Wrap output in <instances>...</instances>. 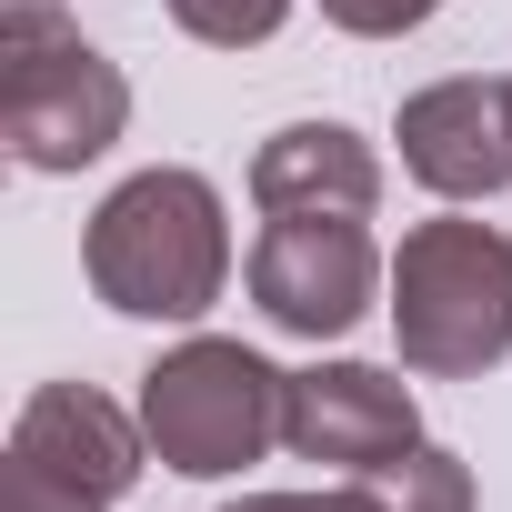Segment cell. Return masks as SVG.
Here are the masks:
<instances>
[{"mask_svg":"<svg viewBox=\"0 0 512 512\" xmlns=\"http://www.w3.org/2000/svg\"><path fill=\"white\" fill-rule=\"evenodd\" d=\"M81 272L131 322H201L221 302V282H231V211L181 161L131 171L81 231Z\"/></svg>","mask_w":512,"mask_h":512,"instance_id":"cell-1","label":"cell"},{"mask_svg":"<svg viewBox=\"0 0 512 512\" xmlns=\"http://www.w3.org/2000/svg\"><path fill=\"white\" fill-rule=\"evenodd\" d=\"M121 131H131L121 61L81 41L61 0H11L0 11V151L61 181V171H91Z\"/></svg>","mask_w":512,"mask_h":512,"instance_id":"cell-2","label":"cell"},{"mask_svg":"<svg viewBox=\"0 0 512 512\" xmlns=\"http://www.w3.org/2000/svg\"><path fill=\"white\" fill-rule=\"evenodd\" d=\"M392 342L422 382H482L512 362V231L492 221H412L392 251Z\"/></svg>","mask_w":512,"mask_h":512,"instance_id":"cell-3","label":"cell"},{"mask_svg":"<svg viewBox=\"0 0 512 512\" xmlns=\"http://www.w3.org/2000/svg\"><path fill=\"white\" fill-rule=\"evenodd\" d=\"M282 412H292V372H272L251 342H221V332H191L181 352H161L141 372L151 462L191 472V482H221L241 462H262L282 442Z\"/></svg>","mask_w":512,"mask_h":512,"instance_id":"cell-4","label":"cell"},{"mask_svg":"<svg viewBox=\"0 0 512 512\" xmlns=\"http://www.w3.org/2000/svg\"><path fill=\"white\" fill-rule=\"evenodd\" d=\"M241 292L272 332L292 342H342L382 292H392V262L362 221H332V211H272L262 241L241 262Z\"/></svg>","mask_w":512,"mask_h":512,"instance_id":"cell-5","label":"cell"},{"mask_svg":"<svg viewBox=\"0 0 512 512\" xmlns=\"http://www.w3.org/2000/svg\"><path fill=\"white\" fill-rule=\"evenodd\" d=\"M141 462H151L141 412H121L91 382H41L11 422V492H41L71 512H111L141 482Z\"/></svg>","mask_w":512,"mask_h":512,"instance_id":"cell-6","label":"cell"},{"mask_svg":"<svg viewBox=\"0 0 512 512\" xmlns=\"http://www.w3.org/2000/svg\"><path fill=\"white\" fill-rule=\"evenodd\" d=\"M282 442L302 462H322V472H382V462H402L422 442V402L382 362H312V372H292Z\"/></svg>","mask_w":512,"mask_h":512,"instance_id":"cell-7","label":"cell"},{"mask_svg":"<svg viewBox=\"0 0 512 512\" xmlns=\"http://www.w3.org/2000/svg\"><path fill=\"white\" fill-rule=\"evenodd\" d=\"M402 171L432 201H492L512 191V81H422L392 121Z\"/></svg>","mask_w":512,"mask_h":512,"instance_id":"cell-8","label":"cell"},{"mask_svg":"<svg viewBox=\"0 0 512 512\" xmlns=\"http://www.w3.org/2000/svg\"><path fill=\"white\" fill-rule=\"evenodd\" d=\"M251 201H262V211L372 221L382 211V151L352 121H282L262 151H251Z\"/></svg>","mask_w":512,"mask_h":512,"instance_id":"cell-9","label":"cell"},{"mask_svg":"<svg viewBox=\"0 0 512 512\" xmlns=\"http://www.w3.org/2000/svg\"><path fill=\"white\" fill-rule=\"evenodd\" d=\"M352 482H372L382 512H472V472H462V452H442V442H412L402 462L352 472Z\"/></svg>","mask_w":512,"mask_h":512,"instance_id":"cell-10","label":"cell"},{"mask_svg":"<svg viewBox=\"0 0 512 512\" xmlns=\"http://www.w3.org/2000/svg\"><path fill=\"white\" fill-rule=\"evenodd\" d=\"M161 11H171V31H191L211 51H262L292 21V0H161Z\"/></svg>","mask_w":512,"mask_h":512,"instance_id":"cell-11","label":"cell"},{"mask_svg":"<svg viewBox=\"0 0 512 512\" xmlns=\"http://www.w3.org/2000/svg\"><path fill=\"white\" fill-rule=\"evenodd\" d=\"M432 11H442V0H322V21L352 31V41H402V31H422Z\"/></svg>","mask_w":512,"mask_h":512,"instance_id":"cell-12","label":"cell"},{"mask_svg":"<svg viewBox=\"0 0 512 512\" xmlns=\"http://www.w3.org/2000/svg\"><path fill=\"white\" fill-rule=\"evenodd\" d=\"M221 512H382L372 502V482H332V492H241V502H221Z\"/></svg>","mask_w":512,"mask_h":512,"instance_id":"cell-13","label":"cell"},{"mask_svg":"<svg viewBox=\"0 0 512 512\" xmlns=\"http://www.w3.org/2000/svg\"><path fill=\"white\" fill-rule=\"evenodd\" d=\"M11 512H31V502H11Z\"/></svg>","mask_w":512,"mask_h":512,"instance_id":"cell-14","label":"cell"},{"mask_svg":"<svg viewBox=\"0 0 512 512\" xmlns=\"http://www.w3.org/2000/svg\"><path fill=\"white\" fill-rule=\"evenodd\" d=\"M502 81H512V71H502Z\"/></svg>","mask_w":512,"mask_h":512,"instance_id":"cell-15","label":"cell"}]
</instances>
